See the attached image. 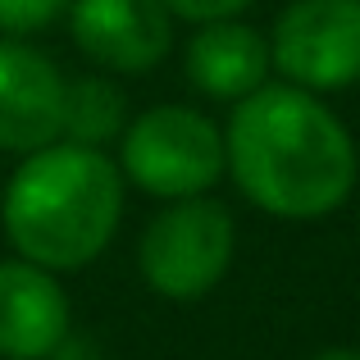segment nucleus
I'll return each instance as SVG.
<instances>
[{
	"mask_svg": "<svg viewBox=\"0 0 360 360\" xmlns=\"http://www.w3.org/2000/svg\"><path fill=\"white\" fill-rule=\"evenodd\" d=\"M224 169L255 210L274 219H324L356 192L360 155L347 123L292 82L233 101Z\"/></svg>",
	"mask_w": 360,
	"mask_h": 360,
	"instance_id": "nucleus-1",
	"label": "nucleus"
},
{
	"mask_svg": "<svg viewBox=\"0 0 360 360\" xmlns=\"http://www.w3.org/2000/svg\"><path fill=\"white\" fill-rule=\"evenodd\" d=\"M123 219V174L96 146H51L23 155L0 201L5 238L18 260L51 274L82 269L110 246Z\"/></svg>",
	"mask_w": 360,
	"mask_h": 360,
	"instance_id": "nucleus-2",
	"label": "nucleus"
},
{
	"mask_svg": "<svg viewBox=\"0 0 360 360\" xmlns=\"http://www.w3.org/2000/svg\"><path fill=\"white\" fill-rule=\"evenodd\" d=\"M119 141V174L160 201L205 196L224 178V132L192 105L141 110Z\"/></svg>",
	"mask_w": 360,
	"mask_h": 360,
	"instance_id": "nucleus-3",
	"label": "nucleus"
},
{
	"mask_svg": "<svg viewBox=\"0 0 360 360\" xmlns=\"http://www.w3.org/2000/svg\"><path fill=\"white\" fill-rule=\"evenodd\" d=\"M238 246V224L229 205L210 196H183L169 201L146 224L137 246L141 278L165 301H201L224 283Z\"/></svg>",
	"mask_w": 360,
	"mask_h": 360,
	"instance_id": "nucleus-4",
	"label": "nucleus"
},
{
	"mask_svg": "<svg viewBox=\"0 0 360 360\" xmlns=\"http://www.w3.org/2000/svg\"><path fill=\"white\" fill-rule=\"evenodd\" d=\"M269 64L301 91L360 82V0H292L274 18Z\"/></svg>",
	"mask_w": 360,
	"mask_h": 360,
	"instance_id": "nucleus-5",
	"label": "nucleus"
},
{
	"mask_svg": "<svg viewBox=\"0 0 360 360\" xmlns=\"http://www.w3.org/2000/svg\"><path fill=\"white\" fill-rule=\"evenodd\" d=\"M69 32L110 73H150L174 51V14L160 0H73Z\"/></svg>",
	"mask_w": 360,
	"mask_h": 360,
	"instance_id": "nucleus-6",
	"label": "nucleus"
},
{
	"mask_svg": "<svg viewBox=\"0 0 360 360\" xmlns=\"http://www.w3.org/2000/svg\"><path fill=\"white\" fill-rule=\"evenodd\" d=\"M64 123V73L51 55L5 37L0 41V150L32 155L60 141Z\"/></svg>",
	"mask_w": 360,
	"mask_h": 360,
	"instance_id": "nucleus-7",
	"label": "nucleus"
},
{
	"mask_svg": "<svg viewBox=\"0 0 360 360\" xmlns=\"http://www.w3.org/2000/svg\"><path fill=\"white\" fill-rule=\"evenodd\" d=\"M69 333V297L51 269L32 260L0 264V356L46 360Z\"/></svg>",
	"mask_w": 360,
	"mask_h": 360,
	"instance_id": "nucleus-8",
	"label": "nucleus"
},
{
	"mask_svg": "<svg viewBox=\"0 0 360 360\" xmlns=\"http://www.w3.org/2000/svg\"><path fill=\"white\" fill-rule=\"evenodd\" d=\"M269 41L238 18L201 23L187 41V82L210 101H242L269 78Z\"/></svg>",
	"mask_w": 360,
	"mask_h": 360,
	"instance_id": "nucleus-9",
	"label": "nucleus"
},
{
	"mask_svg": "<svg viewBox=\"0 0 360 360\" xmlns=\"http://www.w3.org/2000/svg\"><path fill=\"white\" fill-rule=\"evenodd\" d=\"M123 128H128V105H123V91L110 78H73V82H64L60 141L105 150V141L123 137Z\"/></svg>",
	"mask_w": 360,
	"mask_h": 360,
	"instance_id": "nucleus-10",
	"label": "nucleus"
},
{
	"mask_svg": "<svg viewBox=\"0 0 360 360\" xmlns=\"http://www.w3.org/2000/svg\"><path fill=\"white\" fill-rule=\"evenodd\" d=\"M73 0H0V32L9 37H27L41 32V27L60 23L69 14Z\"/></svg>",
	"mask_w": 360,
	"mask_h": 360,
	"instance_id": "nucleus-11",
	"label": "nucleus"
},
{
	"mask_svg": "<svg viewBox=\"0 0 360 360\" xmlns=\"http://www.w3.org/2000/svg\"><path fill=\"white\" fill-rule=\"evenodd\" d=\"M160 5L187 23H214V18H238L251 0H160Z\"/></svg>",
	"mask_w": 360,
	"mask_h": 360,
	"instance_id": "nucleus-12",
	"label": "nucleus"
},
{
	"mask_svg": "<svg viewBox=\"0 0 360 360\" xmlns=\"http://www.w3.org/2000/svg\"><path fill=\"white\" fill-rule=\"evenodd\" d=\"M46 360H101V347L91 342L87 333H73V328H69V333L60 338V347H55Z\"/></svg>",
	"mask_w": 360,
	"mask_h": 360,
	"instance_id": "nucleus-13",
	"label": "nucleus"
},
{
	"mask_svg": "<svg viewBox=\"0 0 360 360\" xmlns=\"http://www.w3.org/2000/svg\"><path fill=\"white\" fill-rule=\"evenodd\" d=\"M310 360H360V352H356V347H328V352H319Z\"/></svg>",
	"mask_w": 360,
	"mask_h": 360,
	"instance_id": "nucleus-14",
	"label": "nucleus"
}]
</instances>
